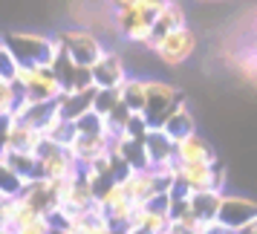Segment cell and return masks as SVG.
I'll return each mask as SVG.
<instances>
[{
    "label": "cell",
    "instance_id": "1",
    "mask_svg": "<svg viewBox=\"0 0 257 234\" xmlns=\"http://www.w3.org/2000/svg\"><path fill=\"white\" fill-rule=\"evenodd\" d=\"M3 44L9 47L18 64L24 67H52L61 52L58 38L52 35H38V32H9L0 35Z\"/></svg>",
    "mask_w": 257,
    "mask_h": 234
},
{
    "label": "cell",
    "instance_id": "2",
    "mask_svg": "<svg viewBox=\"0 0 257 234\" xmlns=\"http://www.w3.org/2000/svg\"><path fill=\"white\" fill-rule=\"evenodd\" d=\"M168 0H133L127 9L116 12V26L130 44H148L153 35V21L165 9Z\"/></svg>",
    "mask_w": 257,
    "mask_h": 234
},
{
    "label": "cell",
    "instance_id": "3",
    "mask_svg": "<svg viewBox=\"0 0 257 234\" xmlns=\"http://www.w3.org/2000/svg\"><path fill=\"white\" fill-rule=\"evenodd\" d=\"M58 44H61V52L72 61V64H78V67H93L95 61L101 58V52H104V44L98 41V35L93 32H87V29H64L58 32Z\"/></svg>",
    "mask_w": 257,
    "mask_h": 234
},
{
    "label": "cell",
    "instance_id": "4",
    "mask_svg": "<svg viewBox=\"0 0 257 234\" xmlns=\"http://www.w3.org/2000/svg\"><path fill=\"white\" fill-rule=\"evenodd\" d=\"M194 49H197V35H194V29H188V26H179L174 32H168V35L156 38L151 44V52H156V58L168 64V67H179V64H185L191 55H194Z\"/></svg>",
    "mask_w": 257,
    "mask_h": 234
},
{
    "label": "cell",
    "instance_id": "5",
    "mask_svg": "<svg viewBox=\"0 0 257 234\" xmlns=\"http://www.w3.org/2000/svg\"><path fill=\"white\" fill-rule=\"evenodd\" d=\"M225 171L214 162H176V185L182 191H208L217 188L222 191Z\"/></svg>",
    "mask_w": 257,
    "mask_h": 234
},
{
    "label": "cell",
    "instance_id": "6",
    "mask_svg": "<svg viewBox=\"0 0 257 234\" xmlns=\"http://www.w3.org/2000/svg\"><path fill=\"white\" fill-rule=\"evenodd\" d=\"M179 98H182L179 90L171 87V84L145 81V122H148L151 128H159V122L174 110Z\"/></svg>",
    "mask_w": 257,
    "mask_h": 234
},
{
    "label": "cell",
    "instance_id": "7",
    "mask_svg": "<svg viewBox=\"0 0 257 234\" xmlns=\"http://www.w3.org/2000/svg\"><path fill=\"white\" fill-rule=\"evenodd\" d=\"M257 214V202L240 194H222L220 208H217V225L228 231H240L245 222Z\"/></svg>",
    "mask_w": 257,
    "mask_h": 234
},
{
    "label": "cell",
    "instance_id": "8",
    "mask_svg": "<svg viewBox=\"0 0 257 234\" xmlns=\"http://www.w3.org/2000/svg\"><path fill=\"white\" fill-rule=\"evenodd\" d=\"M90 78H93L95 90H118L121 84L127 81V67L118 52L113 49H104L101 58L90 67Z\"/></svg>",
    "mask_w": 257,
    "mask_h": 234
},
{
    "label": "cell",
    "instance_id": "9",
    "mask_svg": "<svg viewBox=\"0 0 257 234\" xmlns=\"http://www.w3.org/2000/svg\"><path fill=\"white\" fill-rule=\"evenodd\" d=\"M174 159L176 162H211L214 165L217 162V153L211 151V145L194 130V133L182 136L179 142H174Z\"/></svg>",
    "mask_w": 257,
    "mask_h": 234
},
{
    "label": "cell",
    "instance_id": "10",
    "mask_svg": "<svg viewBox=\"0 0 257 234\" xmlns=\"http://www.w3.org/2000/svg\"><path fill=\"white\" fill-rule=\"evenodd\" d=\"M145 145V156H148V168L159 162H171L174 159V142L171 136H165L162 128H148V133L142 136Z\"/></svg>",
    "mask_w": 257,
    "mask_h": 234
},
{
    "label": "cell",
    "instance_id": "11",
    "mask_svg": "<svg viewBox=\"0 0 257 234\" xmlns=\"http://www.w3.org/2000/svg\"><path fill=\"white\" fill-rule=\"evenodd\" d=\"M159 128L165 130V136H171V142H179L182 136L194 133V130H197V125H194V116H191L188 104L179 98L174 110H171V113L162 119V122H159Z\"/></svg>",
    "mask_w": 257,
    "mask_h": 234
},
{
    "label": "cell",
    "instance_id": "12",
    "mask_svg": "<svg viewBox=\"0 0 257 234\" xmlns=\"http://www.w3.org/2000/svg\"><path fill=\"white\" fill-rule=\"evenodd\" d=\"M222 191L208 188V191H185V205L191 214H197L199 220H217Z\"/></svg>",
    "mask_w": 257,
    "mask_h": 234
},
{
    "label": "cell",
    "instance_id": "13",
    "mask_svg": "<svg viewBox=\"0 0 257 234\" xmlns=\"http://www.w3.org/2000/svg\"><path fill=\"white\" fill-rule=\"evenodd\" d=\"M179 26H188L185 9H182L176 0H168V3H165V9L156 15V21H153V35H151V41H148L145 47L151 49V44L156 41V38L168 35V32H174V29H179Z\"/></svg>",
    "mask_w": 257,
    "mask_h": 234
},
{
    "label": "cell",
    "instance_id": "14",
    "mask_svg": "<svg viewBox=\"0 0 257 234\" xmlns=\"http://www.w3.org/2000/svg\"><path fill=\"white\" fill-rule=\"evenodd\" d=\"M116 93H118L121 107H124L127 113H133V116H145V81L130 78L127 75V81L121 84Z\"/></svg>",
    "mask_w": 257,
    "mask_h": 234
},
{
    "label": "cell",
    "instance_id": "15",
    "mask_svg": "<svg viewBox=\"0 0 257 234\" xmlns=\"http://www.w3.org/2000/svg\"><path fill=\"white\" fill-rule=\"evenodd\" d=\"M15 234H52V222H49L47 217H38V220H32L29 225L18 228Z\"/></svg>",
    "mask_w": 257,
    "mask_h": 234
},
{
    "label": "cell",
    "instance_id": "16",
    "mask_svg": "<svg viewBox=\"0 0 257 234\" xmlns=\"http://www.w3.org/2000/svg\"><path fill=\"white\" fill-rule=\"evenodd\" d=\"M107 3H110V9H113V12H118V9H127L133 0H107Z\"/></svg>",
    "mask_w": 257,
    "mask_h": 234
},
{
    "label": "cell",
    "instance_id": "17",
    "mask_svg": "<svg viewBox=\"0 0 257 234\" xmlns=\"http://www.w3.org/2000/svg\"><path fill=\"white\" fill-rule=\"evenodd\" d=\"M6 199H9V197H3V194H0V231H3V222H6Z\"/></svg>",
    "mask_w": 257,
    "mask_h": 234
},
{
    "label": "cell",
    "instance_id": "18",
    "mask_svg": "<svg viewBox=\"0 0 257 234\" xmlns=\"http://www.w3.org/2000/svg\"><path fill=\"white\" fill-rule=\"evenodd\" d=\"M211 234H237V231H228V228H220V225H217V228H214Z\"/></svg>",
    "mask_w": 257,
    "mask_h": 234
},
{
    "label": "cell",
    "instance_id": "19",
    "mask_svg": "<svg viewBox=\"0 0 257 234\" xmlns=\"http://www.w3.org/2000/svg\"><path fill=\"white\" fill-rule=\"evenodd\" d=\"M199 3H220V0H199Z\"/></svg>",
    "mask_w": 257,
    "mask_h": 234
}]
</instances>
